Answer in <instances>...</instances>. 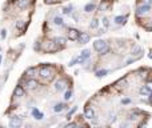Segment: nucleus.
Returning <instances> with one entry per match:
<instances>
[{"instance_id": "nucleus-20", "label": "nucleus", "mask_w": 152, "mask_h": 128, "mask_svg": "<svg viewBox=\"0 0 152 128\" xmlns=\"http://www.w3.org/2000/svg\"><path fill=\"white\" fill-rule=\"evenodd\" d=\"M107 73H108L107 69H101V71H97V72H96V76H97V77H101V76H106Z\"/></svg>"}, {"instance_id": "nucleus-5", "label": "nucleus", "mask_w": 152, "mask_h": 128, "mask_svg": "<svg viewBox=\"0 0 152 128\" xmlns=\"http://www.w3.org/2000/svg\"><path fill=\"white\" fill-rule=\"evenodd\" d=\"M79 31L75 29V28H71L68 31V37H69V40H77V37H79Z\"/></svg>"}, {"instance_id": "nucleus-10", "label": "nucleus", "mask_w": 152, "mask_h": 128, "mask_svg": "<svg viewBox=\"0 0 152 128\" xmlns=\"http://www.w3.org/2000/svg\"><path fill=\"white\" fill-rule=\"evenodd\" d=\"M87 57H89V51H88V49H84V51L81 52V56L77 57V63H83Z\"/></svg>"}, {"instance_id": "nucleus-21", "label": "nucleus", "mask_w": 152, "mask_h": 128, "mask_svg": "<svg viewBox=\"0 0 152 128\" xmlns=\"http://www.w3.org/2000/svg\"><path fill=\"white\" fill-rule=\"evenodd\" d=\"M55 41L57 43V44H61V45L65 44V39H64V37H56V39H55Z\"/></svg>"}, {"instance_id": "nucleus-27", "label": "nucleus", "mask_w": 152, "mask_h": 128, "mask_svg": "<svg viewBox=\"0 0 152 128\" xmlns=\"http://www.w3.org/2000/svg\"><path fill=\"white\" fill-rule=\"evenodd\" d=\"M103 24H104V27H108V24H110V23H108V19H107V17H104V19H103Z\"/></svg>"}, {"instance_id": "nucleus-24", "label": "nucleus", "mask_w": 152, "mask_h": 128, "mask_svg": "<svg viewBox=\"0 0 152 128\" xmlns=\"http://www.w3.org/2000/svg\"><path fill=\"white\" fill-rule=\"evenodd\" d=\"M140 94H142V95H148V94H150V91H148L146 87H143L142 90H140Z\"/></svg>"}, {"instance_id": "nucleus-22", "label": "nucleus", "mask_w": 152, "mask_h": 128, "mask_svg": "<svg viewBox=\"0 0 152 128\" xmlns=\"http://www.w3.org/2000/svg\"><path fill=\"white\" fill-rule=\"evenodd\" d=\"M71 9H72V5H69V7H65V8L63 9V12L65 15H68V13H71Z\"/></svg>"}, {"instance_id": "nucleus-7", "label": "nucleus", "mask_w": 152, "mask_h": 128, "mask_svg": "<svg viewBox=\"0 0 152 128\" xmlns=\"http://www.w3.org/2000/svg\"><path fill=\"white\" fill-rule=\"evenodd\" d=\"M37 85H39V83H37L36 80H33V79H31V80H28L25 83V87L28 88V90H36Z\"/></svg>"}, {"instance_id": "nucleus-2", "label": "nucleus", "mask_w": 152, "mask_h": 128, "mask_svg": "<svg viewBox=\"0 0 152 128\" xmlns=\"http://www.w3.org/2000/svg\"><path fill=\"white\" fill-rule=\"evenodd\" d=\"M106 47H107V43L104 40H96L93 43V48H95V51H97V52H100L101 49H104Z\"/></svg>"}, {"instance_id": "nucleus-29", "label": "nucleus", "mask_w": 152, "mask_h": 128, "mask_svg": "<svg viewBox=\"0 0 152 128\" xmlns=\"http://www.w3.org/2000/svg\"><path fill=\"white\" fill-rule=\"evenodd\" d=\"M5 32H7L5 29H3V31H1V37H5Z\"/></svg>"}, {"instance_id": "nucleus-16", "label": "nucleus", "mask_w": 152, "mask_h": 128, "mask_svg": "<svg viewBox=\"0 0 152 128\" xmlns=\"http://www.w3.org/2000/svg\"><path fill=\"white\" fill-rule=\"evenodd\" d=\"M84 9H85V12H91V11L95 9V4H93V3H88V4L84 7Z\"/></svg>"}, {"instance_id": "nucleus-13", "label": "nucleus", "mask_w": 152, "mask_h": 128, "mask_svg": "<svg viewBox=\"0 0 152 128\" xmlns=\"http://www.w3.org/2000/svg\"><path fill=\"white\" fill-rule=\"evenodd\" d=\"M64 87H65V83L63 80H60V81H56V84H55V88L57 91H63L64 90Z\"/></svg>"}, {"instance_id": "nucleus-4", "label": "nucleus", "mask_w": 152, "mask_h": 128, "mask_svg": "<svg viewBox=\"0 0 152 128\" xmlns=\"http://www.w3.org/2000/svg\"><path fill=\"white\" fill-rule=\"evenodd\" d=\"M77 40H79L80 44H85V43L89 41V35L87 32H80L79 33V37H77Z\"/></svg>"}, {"instance_id": "nucleus-11", "label": "nucleus", "mask_w": 152, "mask_h": 128, "mask_svg": "<svg viewBox=\"0 0 152 128\" xmlns=\"http://www.w3.org/2000/svg\"><path fill=\"white\" fill-rule=\"evenodd\" d=\"M28 5H29V0H17V7H19V8L24 9Z\"/></svg>"}, {"instance_id": "nucleus-32", "label": "nucleus", "mask_w": 152, "mask_h": 128, "mask_svg": "<svg viewBox=\"0 0 152 128\" xmlns=\"http://www.w3.org/2000/svg\"><path fill=\"white\" fill-rule=\"evenodd\" d=\"M52 1H53V0H45V3H47V4H51Z\"/></svg>"}, {"instance_id": "nucleus-1", "label": "nucleus", "mask_w": 152, "mask_h": 128, "mask_svg": "<svg viewBox=\"0 0 152 128\" xmlns=\"http://www.w3.org/2000/svg\"><path fill=\"white\" fill-rule=\"evenodd\" d=\"M40 76L41 77H44V79H51V76H52V71H51V68L49 67H43L41 69H40Z\"/></svg>"}, {"instance_id": "nucleus-26", "label": "nucleus", "mask_w": 152, "mask_h": 128, "mask_svg": "<svg viewBox=\"0 0 152 128\" xmlns=\"http://www.w3.org/2000/svg\"><path fill=\"white\" fill-rule=\"evenodd\" d=\"M35 72H36V69H35V68H29V69H28L29 76H33V73H35Z\"/></svg>"}, {"instance_id": "nucleus-18", "label": "nucleus", "mask_w": 152, "mask_h": 128, "mask_svg": "<svg viewBox=\"0 0 152 128\" xmlns=\"http://www.w3.org/2000/svg\"><path fill=\"white\" fill-rule=\"evenodd\" d=\"M64 104H61V103H59V104H56L55 106V108H53V110H55V112H60V111H63L64 110Z\"/></svg>"}, {"instance_id": "nucleus-9", "label": "nucleus", "mask_w": 152, "mask_h": 128, "mask_svg": "<svg viewBox=\"0 0 152 128\" xmlns=\"http://www.w3.org/2000/svg\"><path fill=\"white\" fill-rule=\"evenodd\" d=\"M84 115H85V118H87V119H89V120H92L93 118H95V112H93V110H92V108H89V107H87V108H85Z\"/></svg>"}, {"instance_id": "nucleus-25", "label": "nucleus", "mask_w": 152, "mask_h": 128, "mask_svg": "<svg viewBox=\"0 0 152 128\" xmlns=\"http://www.w3.org/2000/svg\"><path fill=\"white\" fill-rule=\"evenodd\" d=\"M146 88L150 92H152V81H150V83H147V85H146Z\"/></svg>"}, {"instance_id": "nucleus-28", "label": "nucleus", "mask_w": 152, "mask_h": 128, "mask_svg": "<svg viewBox=\"0 0 152 128\" xmlns=\"http://www.w3.org/2000/svg\"><path fill=\"white\" fill-rule=\"evenodd\" d=\"M16 27H17V28H21V27H23V21L19 20V21L16 23Z\"/></svg>"}, {"instance_id": "nucleus-12", "label": "nucleus", "mask_w": 152, "mask_h": 128, "mask_svg": "<svg viewBox=\"0 0 152 128\" xmlns=\"http://www.w3.org/2000/svg\"><path fill=\"white\" fill-rule=\"evenodd\" d=\"M32 115H33V118L36 120H41L43 118H44V115H43L41 112H39L36 108H33V110H32Z\"/></svg>"}, {"instance_id": "nucleus-19", "label": "nucleus", "mask_w": 152, "mask_h": 128, "mask_svg": "<svg viewBox=\"0 0 152 128\" xmlns=\"http://www.w3.org/2000/svg\"><path fill=\"white\" fill-rule=\"evenodd\" d=\"M53 23H55L56 25H63V19L59 17V16H56L55 19H53Z\"/></svg>"}, {"instance_id": "nucleus-6", "label": "nucleus", "mask_w": 152, "mask_h": 128, "mask_svg": "<svg viewBox=\"0 0 152 128\" xmlns=\"http://www.w3.org/2000/svg\"><path fill=\"white\" fill-rule=\"evenodd\" d=\"M21 122H23L21 118H19V116H15V118H12V119L9 120V126H11V127H19V126H21Z\"/></svg>"}, {"instance_id": "nucleus-8", "label": "nucleus", "mask_w": 152, "mask_h": 128, "mask_svg": "<svg viewBox=\"0 0 152 128\" xmlns=\"http://www.w3.org/2000/svg\"><path fill=\"white\" fill-rule=\"evenodd\" d=\"M13 95L16 96V98H23V96H24V88H23L21 85H17L13 91Z\"/></svg>"}, {"instance_id": "nucleus-14", "label": "nucleus", "mask_w": 152, "mask_h": 128, "mask_svg": "<svg viewBox=\"0 0 152 128\" xmlns=\"http://www.w3.org/2000/svg\"><path fill=\"white\" fill-rule=\"evenodd\" d=\"M115 21H116V24H126L127 17L126 16H116L115 17Z\"/></svg>"}, {"instance_id": "nucleus-15", "label": "nucleus", "mask_w": 152, "mask_h": 128, "mask_svg": "<svg viewBox=\"0 0 152 128\" xmlns=\"http://www.w3.org/2000/svg\"><path fill=\"white\" fill-rule=\"evenodd\" d=\"M150 9V5H143V7H139L138 8V15H142L144 12H147V11Z\"/></svg>"}, {"instance_id": "nucleus-23", "label": "nucleus", "mask_w": 152, "mask_h": 128, "mask_svg": "<svg viewBox=\"0 0 152 128\" xmlns=\"http://www.w3.org/2000/svg\"><path fill=\"white\" fill-rule=\"evenodd\" d=\"M71 96H72V92L71 91H67V92H65V95H64V99L65 100H69V99H71Z\"/></svg>"}, {"instance_id": "nucleus-17", "label": "nucleus", "mask_w": 152, "mask_h": 128, "mask_svg": "<svg viewBox=\"0 0 152 128\" xmlns=\"http://www.w3.org/2000/svg\"><path fill=\"white\" fill-rule=\"evenodd\" d=\"M89 27H91L92 29L97 28V27H99V20H97V19H93V20L91 21V24H89Z\"/></svg>"}, {"instance_id": "nucleus-3", "label": "nucleus", "mask_w": 152, "mask_h": 128, "mask_svg": "<svg viewBox=\"0 0 152 128\" xmlns=\"http://www.w3.org/2000/svg\"><path fill=\"white\" fill-rule=\"evenodd\" d=\"M114 4V0H103L100 4V11H108Z\"/></svg>"}, {"instance_id": "nucleus-33", "label": "nucleus", "mask_w": 152, "mask_h": 128, "mask_svg": "<svg viewBox=\"0 0 152 128\" xmlns=\"http://www.w3.org/2000/svg\"><path fill=\"white\" fill-rule=\"evenodd\" d=\"M0 63H1V56H0Z\"/></svg>"}, {"instance_id": "nucleus-31", "label": "nucleus", "mask_w": 152, "mask_h": 128, "mask_svg": "<svg viewBox=\"0 0 152 128\" xmlns=\"http://www.w3.org/2000/svg\"><path fill=\"white\" fill-rule=\"evenodd\" d=\"M123 103H124V104H127V103H130V100H128V99H124V100H123Z\"/></svg>"}, {"instance_id": "nucleus-30", "label": "nucleus", "mask_w": 152, "mask_h": 128, "mask_svg": "<svg viewBox=\"0 0 152 128\" xmlns=\"http://www.w3.org/2000/svg\"><path fill=\"white\" fill-rule=\"evenodd\" d=\"M67 127H76V123H69Z\"/></svg>"}]
</instances>
